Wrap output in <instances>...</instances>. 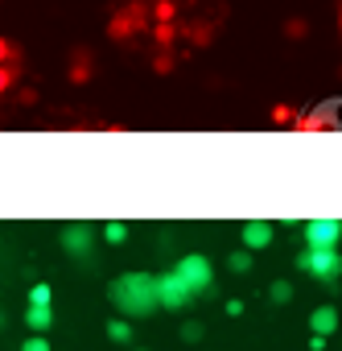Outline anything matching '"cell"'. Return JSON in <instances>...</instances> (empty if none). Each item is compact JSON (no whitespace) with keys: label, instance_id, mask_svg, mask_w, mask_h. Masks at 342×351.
I'll return each instance as SVG.
<instances>
[{"label":"cell","instance_id":"cell-10","mask_svg":"<svg viewBox=\"0 0 342 351\" xmlns=\"http://www.w3.org/2000/svg\"><path fill=\"white\" fill-rule=\"evenodd\" d=\"M309 330L321 335V339H330V335L338 330V310H334V306H317V310L309 314Z\"/></svg>","mask_w":342,"mask_h":351},{"label":"cell","instance_id":"cell-9","mask_svg":"<svg viewBox=\"0 0 342 351\" xmlns=\"http://www.w3.org/2000/svg\"><path fill=\"white\" fill-rule=\"evenodd\" d=\"M334 124H338V116L330 108H313V112H305V116L293 120L297 132H321V128H334Z\"/></svg>","mask_w":342,"mask_h":351},{"label":"cell","instance_id":"cell-11","mask_svg":"<svg viewBox=\"0 0 342 351\" xmlns=\"http://www.w3.org/2000/svg\"><path fill=\"white\" fill-rule=\"evenodd\" d=\"M25 326H29L34 335H46V330L54 326V310H50V306H29V310H25Z\"/></svg>","mask_w":342,"mask_h":351},{"label":"cell","instance_id":"cell-4","mask_svg":"<svg viewBox=\"0 0 342 351\" xmlns=\"http://www.w3.org/2000/svg\"><path fill=\"white\" fill-rule=\"evenodd\" d=\"M157 281V306L161 310H186L190 302H194V293L186 289V281L169 269V273H161V277H153Z\"/></svg>","mask_w":342,"mask_h":351},{"label":"cell","instance_id":"cell-3","mask_svg":"<svg viewBox=\"0 0 342 351\" xmlns=\"http://www.w3.org/2000/svg\"><path fill=\"white\" fill-rule=\"evenodd\" d=\"M174 273L186 281V289L198 298V293H207L211 285H215V269H211V261L202 256V252H190V256H182L178 265H174Z\"/></svg>","mask_w":342,"mask_h":351},{"label":"cell","instance_id":"cell-8","mask_svg":"<svg viewBox=\"0 0 342 351\" xmlns=\"http://www.w3.org/2000/svg\"><path fill=\"white\" fill-rule=\"evenodd\" d=\"M66 75H70V83H75V87H87V83L95 79V54L79 46V50H75V58H70V71H66Z\"/></svg>","mask_w":342,"mask_h":351},{"label":"cell","instance_id":"cell-18","mask_svg":"<svg viewBox=\"0 0 342 351\" xmlns=\"http://www.w3.org/2000/svg\"><path fill=\"white\" fill-rule=\"evenodd\" d=\"M268 298H272L276 306H285V302H293V285H289V281H272V289H268Z\"/></svg>","mask_w":342,"mask_h":351},{"label":"cell","instance_id":"cell-12","mask_svg":"<svg viewBox=\"0 0 342 351\" xmlns=\"http://www.w3.org/2000/svg\"><path fill=\"white\" fill-rule=\"evenodd\" d=\"M297 116H301V112H297L293 104H285V99H280V104H272V112H268V120H272L276 128H293V120H297Z\"/></svg>","mask_w":342,"mask_h":351},{"label":"cell","instance_id":"cell-2","mask_svg":"<svg viewBox=\"0 0 342 351\" xmlns=\"http://www.w3.org/2000/svg\"><path fill=\"white\" fill-rule=\"evenodd\" d=\"M297 269H301L305 277H313V281L334 285V281L342 277V256H338V248H305V252L297 256Z\"/></svg>","mask_w":342,"mask_h":351},{"label":"cell","instance_id":"cell-21","mask_svg":"<svg viewBox=\"0 0 342 351\" xmlns=\"http://www.w3.org/2000/svg\"><path fill=\"white\" fill-rule=\"evenodd\" d=\"M174 66H178V58H174V54H157V58H153V71H157V75H169Z\"/></svg>","mask_w":342,"mask_h":351},{"label":"cell","instance_id":"cell-25","mask_svg":"<svg viewBox=\"0 0 342 351\" xmlns=\"http://www.w3.org/2000/svg\"><path fill=\"white\" fill-rule=\"evenodd\" d=\"M309 351H326V339L321 335H309Z\"/></svg>","mask_w":342,"mask_h":351},{"label":"cell","instance_id":"cell-13","mask_svg":"<svg viewBox=\"0 0 342 351\" xmlns=\"http://www.w3.org/2000/svg\"><path fill=\"white\" fill-rule=\"evenodd\" d=\"M17 79H21V62H5V66H0V95L17 91Z\"/></svg>","mask_w":342,"mask_h":351},{"label":"cell","instance_id":"cell-15","mask_svg":"<svg viewBox=\"0 0 342 351\" xmlns=\"http://www.w3.org/2000/svg\"><path fill=\"white\" fill-rule=\"evenodd\" d=\"M285 38H289V42H305V38H309V21H305V17H289V21H285Z\"/></svg>","mask_w":342,"mask_h":351},{"label":"cell","instance_id":"cell-23","mask_svg":"<svg viewBox=\"0 0 342 351\" xmlns=\"http://www.w3.org/2000/svg\"><path fill=\"white\" fill-rule=\"evenodd\" d=\"M182 339H186V343H198V339H202V326H198V322H186V326H182Z\"/></svg>","mask_w":342,"mask_h":351},{"label":"cell","instance_id":"cell-7","mask_svg":"<svg viewBox=\"0 0 342 351\" xmlns=\"http://www.w3.org/2000/svg\"><path fill=\"white\" fill-rule=\"evenodd\" d=\"M91 240H95V232H91L87 223H70V228H62V248H66L70 256H87V252H91Z\"/></svg>","mask_w":342,"mask_h":351},{"label":"cell","instance_id":"cell-22","mask_svg":"<svg viewBox=\"0 0 342 351\" xmlns=\"http://www.w3.org/2000/svg\"><path fill=\"white\" fill-rule=\"evenodd\" d=\"M5 62H17V46L9 38H0V66H5Z\"/></svg>","mask_w":342,"mask_h":351},{"label":"cell","instance_id":"cell-24","mask_svg":"<svg viewBox=\"0 0 342 351\" xmlns=\"http://www.w3.org/2000/svg\"><path fill=\"white\" fill-rule=\"evenodd\" d=\"M223 310H227V318H239V314H244V302H239V298H231Z\"/></svg>","mask_w":342,"mask_h":351},{"label":"cell","instance_id":"cell-16","mask_svg":"<svg viewBox=\"0 0 342 351\" xmlns=\"http://www.w3.org/2000/svg\"><path fill=\"white\" fill-rule=\"evenodd\" d=\"M54 302V289L46 285V281H38L34 289H29V306H50Z\"/></svg>","mask_w":342,"mask_h":351},{"label":"cell","instance_id":"cell-14","mask_svg":"<svg viewBox=\"0 0 342 351\" xmlns=\"http://www.w3.org/2000/svg\"><path fill=\"white\" fill-rule=\"evenodd\" d=\"M107 339L111 343H132V322L128 318H111L107 322Z\"/></svg>","mask_w":342,"mask_h":351},{"label":"cell","instance_id":"cell-19","mask_svg":"<svg viewBox=\"0 0 342 351\" xmlns=\"http://www.w3.org/2000/svg\"><path fill=\"white\" fill-rule=\"evenodd\" d=\"M103 240H107V244H124V240H128V223H107V228H103Z\"/></svg>","mask_w":342,"mask_h":351},{"label":"cell","instance_id":"cell-1","mask_svg":"<svg viewBox=\"0 0 342 351\" xmlns=\"http://www.w3.org/2000/svg\"><path fill=\"white\" fill-rule=\"evenodd\" d=\"M107 298L132 322V318H144V314L157 310V281H153V273H124V277L111 281Z\"/></svg>","mask_w":342,"mask_h":351},{"label":"cell","instance_id":"cell-5","mask_svg":"<svg viewBox=\"0 0 342 351\" xmlns=\"http://www.w3.org/2000/svg\"><path fill=\"white\" fill-rule=\"evenodd\" d=\"M342 219H309L305 223V248H338Z\"/></svg>","mask_w":342,"mask_h":351},{"label":"cell","instance_id":"cell-17","mask_svg":"<svg viewBox=\"0 0 342 351\" xmlns=\"http://www.w3.org/2000/svg\"><path fill=\"white\" fill-rule=\"evenodd\" d=\"M227 269H231V273H248V269H252V252H248V248H244V252H231V256H227Z\"/></svg>","mask_w":342,"mask_h":351},{"label":"cell","instance_id":"cell-26","mask_svg":"<svg viewBox=\"0 0 342 351\" xmlns=\"http://www.w3.org/2000/svg\"><path fill=\"white\" fill-rule=\"evenodd\" d=\"M338 34H342V5H338Z\"/></svg>","mask_w":342,"mask_h":351},{"label":"cell","instance_id":"cell-20","mask_svg":"<svg viewBox=\"0 0 342 351\" xmlns=\"http://www.w3.org/2000/svg\"><path fill=\"white\" fill-rule=\"evenodd\" d=\"M21 351H54V347H50V339H46V335H29V339L21 343Z\"/></svg>","mask_w":342,"mask_h":351},{"label":"cell","instance_id":"cell-6","mask_svg":"<svg viewBox=\"0 0 342 351\" xmlns=\"http://www.w3.org/2000/svg\"><path fill=\"white\" fill-rule=\"evenodd\" d=\"M239 236H244V248H248V252H264V248L272 244V223H264V219H248V223L239 228Z\"/></svg>","mask_w":342,"mask_h":351}]
</instances>
